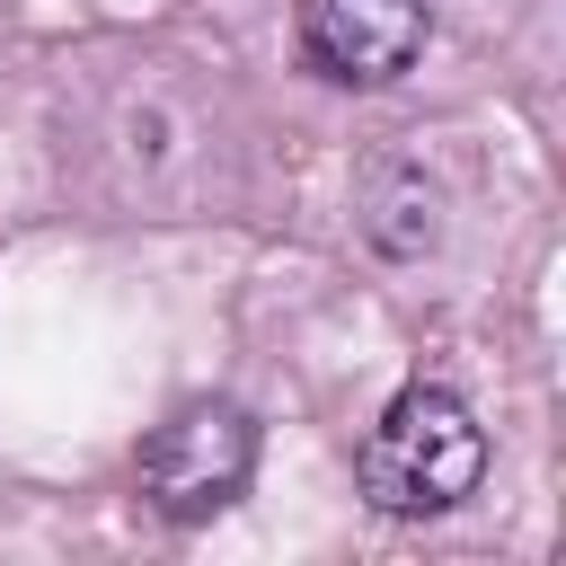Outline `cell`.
I'll list each match as a JSON object with an SVG mask.
<instances>
[{
    "label": "cell",
    "instance_id": "1",
    "mask_svg": "<svg viewBox=\"0 0 566 566\" xmlns=\"http://www.w3.org/2000/svg\"><path fill=\"white\" fill-rule=\"evenodd\" d=\"M363 495L398 522H424V513H451L478 478H486V433L478 416L442 389V380H416L380 407V424L363 433Z\"/></svg>",
    "mask_w": 566,
    "mask_h": 566
},
{
    "label": "cell",
    "instance_id": "2",
    "mask_svg": "<svg viewBox=\"0 0 566 566\" xmlns=\"http://www.w3.org/2000/svg\"><path fill=\"white\" fill-rule=\"evenodd\" d=\"M248 469H256V424L230 398H195L142 442V495L168 522H212L221 504L248 495Z\"/></svg>",
    "mask_w": 566,
    "mask_h": 566
},
{
    "label": "cell",
    "instance_id": "3",
    "mask_svg": "<svg viewBox=\"0 0 566 566\" xmlns=\"http://www.w3.org/2000/svg\"><path fill=\"white\" fill-rule=\"evenodd\" d=\"M433 0H301V62L336 88H389L416 71Z\"/></svg>",
    "mask_w": 566,
    "mask_h": 566
},
{
    "label": "cell",
    "instance_id": "4",
    "mask_svg": "<svg viewBox=\"0 0 566 566\" xmlns=\"http://www.w3.org/2000/svg\"><path fill=\"white\" fill-rule=\"evenodd\" d=\"M363 239L380 248V256H424L433 239H442V203H433V186H424V168H371V186H363Z\"/></svg>",
    "mask_w": 566,
    "mask_h": 566
}]
</instances>
